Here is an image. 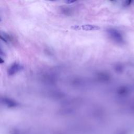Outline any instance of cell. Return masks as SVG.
I'll use <instances>...</instances> for the list:
<instances>
[{"instance_id": "obj_4", "label": "cell", "mask_w": 134, "mask_h": 134, "mask_svg": "<svg viewBox=\"0 0 134 134\" xmlns=\"http://www.w3.org/2000/svg\"><path fill=\"white\" fill-rule=\"evenodd\" d=\"M71 28L72 29H73V30H81V29H80V26H78V25L72 26Z\"/></svg>"}, {"instance_id": "obj_2", "label": "cell", "mask_w": 134, "mask_h": 134, "mask_svg": "<svg viewBox=\"0 0 134 134\" xmlns=\"http://www.w3.org/2000/svg\"><path fill=\"white\" fill-rule=\"evenodd\" d=\"M22 66L19 65L18 64H14L8 70V73L9 75H13L16 73L17 71L21 70Z\"/></svg>"}, {"instance_id": "obj_1", "label": "cell", "mask_w": 134, "mask_h": 134, "mask_svg": "<svg viewBox=\"0 0 134 134\" xmlns=\"http://www.w3.org/2000/svg\"><path fill=\"white\" fill-rule=\"evenodd\" d=\"M100 29V27L93 25H84L80 26V29L83 30L85 31H92V30H96Z\"/></svg>"}, {"instance_id": "obj_3", "label": "cell", "mask_w": 134, "mask_h": 134, "mask_svg": "<svg viewBox=\"0 0 134 134\" xmlns=\"http://www.w3.org/2000/svg\"><path fill=\"white\" fill-rule=\"evenodd\" d=\"M109 33L111 35V36L115 39H116V40H119V39L121 38V37L119 34L117 32V31L115 30H110Z\"/></svg>"}, {"instance_id": "obj_5", "label": "cell", "mask_w": 134, "mask_h": 134, "mask_svg": "<svg viewBox=\"0 0 134 134\" xmlns=\"http://www.w3.org/2000/svg\"><path fill=\"white\" fill-rule=\"evenodd\" d=\"M74 2H75V1H66V2H65V3L69 4V3H74Z\"/></svg>"}]
</instances>
